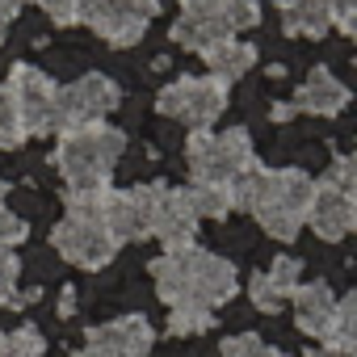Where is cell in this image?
<instances>
[{"instance_id": "obj_25", "label": "cell", "mask_w": 357, "mask_h": 357, "mask_svg": "<svg viewBox=\"0 0 357 357\" xmlns=\"http://www.w3.org/2000/svg\"><path fill=\"white\" fill-rule=\"evenodd\" d=\"M223 357H286V353L278 344H269L265 336H257V332H240V336L223 340Z\"/></svg>"}, {"instance_id": "obj_20", "label": "cell", "mask_w": 357, "mask_h": 357, "mask_svg": "<svg viewBox=\"0 0 357 357\" xmlns=\"http://www.w3.org/2000/svg\"><path fill=\"white\" fill-rule=\"evenodd\" d=\"M215 328V311L198 307V303H181V307H168V332L172 336H198Z\"/></svg>"}, {"instance_id": "obj_19", "label": "cell", "mask_w": 357, "mask_h": 357, "mask_svg": "<svg viewBox=\"0 0 357 357\" xmlns=\"http://www.w3.org/2000/svg\"><path fill=\"white\" fill-rule=\"evenodd\" d=\"M282 30L290 38H324L332 30L324 0H282Z\"/></svg>"}, {"instance_id": "obj_15", "label": "cell", "mask_w": 357, "mask_h": 357, "mask_svg": "<svg viewBox=\"0 0 357 357\" xmlns=\"http://www.w3.org/2000/svg\"><path fill=\"white\" fill-rule=\"evenodd\" d=\"M290 114H315V118H336L349 105V89L344 80H336L328 68H311V76L294 89V97L286 101Z\"/></svg>"}, {"instance_id": "obj_28", "label": "cell", "mask_w": 357, "mask_h": 357, "mask_svg": "<svg viewBox=\"0 0 357 357\" xmlns=\"http://www.w3.org/2000/svg\"><path fill=\"white\" fill-rule=\"evenodd\" d=\"M324 181H328L332 190L357 194V164H353V155H336V160H332V168L324 172Z\"/></svg>"}, {"instance_id": "obj_16", "label": "cell", "mask_w": 357, "mask_h": 357, "mask_svg": "<svg viewBox=\"0 0 357 357\" xmlns=\"http://www.w3.org/2000/svg\"><path fill=\"white\" fill-rule=\"evenodd\" d=\"M290 303H294V328L303 332V336H324V328L332 324V311H336V294H332V286L324 282V278H315V282H298V290L290 294Z\"/></svg>"}, {"instance_id": "obj_5", "label": "cell", "mask_w": 357, "mask_h": 357, "mask_svg": "<svg viewBox=\"0 0 357 357\" xmlns=\"http://www.w3.org/2000/svg\"><path fill=\"white\" fill-rule=\"evenodd\" d=\"M185 164H190V185H231L261 160L252 135L244 126H231V130H190Z\"/></svg>"}, {"instance_id": "obj_14", "label": "cell", "mask_w": 357, "mask_h": 357, "mask_svg": "<svg viewBox=\"0 0 357 357\" xmlns=\"http://www.w3.org/2000/svg\"><path fill=\"white\" fill-rule=\"evenodd\" d=\"M307 227H311L324 244L344 240V236L357 227V194H344V190H332L328 181H315L311 211H307Z\"/></svg>"}, {"instance_id": "obj_33", "label": "cell", "mask_w": 357, "mask_h": 357, "mask_svg": "<svg viewBox=\"0 0 357 357\" xmlns=\"http://www.w3.org/2000/svg\"><path fill=\"white\" fill-rule=\"evenodd\" d=\"M72 311H76V290H72V286H63V294H59V315L68 319Z\"/></svg>"}, {"instance_id": "obj_4", "label": "cell", "mask_w": 357, "mask_h": 357, "mask_svg": "<svg viewBox=\"0 0 357 357\" xmlns=\"http://www.w3.org/2000/svg\"><path fill=\"white\" fill-rule=\"evenodd\" d=\"M311 194H315V176H307L303 168H265V181H261V198L252 206V219L261 223V231L269 240L290 244L307 227Z\"/></svg>"}, {"instance_id": "obj_32", "label": "cell", "mask_w": 357, "mask_h": 357, "mask_svg": "<svg viewBox=\"0 0 357 357\" xmlns=\"http://www.w3.org/2000/svg\"><path fill=\"white\" fill-rule=\"evenodd\" d=\"M22 9H26V0H0V43L9 38V26L17 22Z\"/></svg>"}, {"instance_id": "obj_29", "label": "cell", "mask_w": 357, "mask_h": 357, "mask_svg": "<svg viewBox=\"0 0 357 357\" xmlns=\"http://www.w3.org/2000/svg\"><path fill=\"white\" fill-rule=\"evenodd\" d=\"M248 298H252V307H257V311H265V315H278V311H282V303H286V298L265 282V273H257V278L248 282Z\"/></svg>"}, {"instance_id": "obj_2", "label": "cell", "mask_w": 357, "mask_h": 357, "mask_svg": "<svg viewBox=\"0 0 357 357\" xmlns=\"http://www.w3.org/2000/svg\"><path fill=\"white\" fill-rule=\"evenodd\" d=\"M126 151V135L109 122H80V126H63L55 135V168L63 176V194H84L97 198L105 190H114V168Z\"/></svg>"}, {"instance_id": "obj_23", "label": "cell", "mask_w": 357, "mask_h": 357, "mask_svg": "<svg viewBox=\"0 0 357 357\" xmlns=\"http://www.w3.org/2000/svg\"><path fill=\"white\" fill-rule=\"evenodd\" d=\"M17 278H22V261H17V252H0V307H22V303L38 298V290L17 294Z\"/></svg>"}, {"instance_id": "obj_9", "label": "cell", "mask_w": 357, "mask_h": 357, "mask_svg": "<svg viewBox=\"0 0 357 357\" xmlns=\"http://www.w3.org/2000/svg\"><path fill=\"white\" fill-rule=\"evenodd\" d=\"M160 13V0H76V26H89L109 47H135Z\"/></svg>"}, {"instance_id": "obj_27", "label": "cell", "mask_w": 357, "mask_h": 357, "mask_svg": "<svg viewBox=\"0 0 357 357\" xmlns=\"http://www.w3.org/2000/svg\"><path fill=\"white\" fill-rule=\"evenodd\" d=\"M26 236H30V223L9 206H0V252H13L17 244H26Z\"/></svg>"}, {"instance_id": "obj_18", "label": "cell", "mask_w": 357, "mask_h": 357, "mask_svg": "<svg viewBox=\"0 0 357 357\" xmlns=\"http://www.w3.org/2000/svg\"><path fill=\"white\" fill-rule=\"evenodd\" d=\"M319 349H328L332 357H353L357 353V294L336 298V311H332V324L319 336Z\"/></svg>"}, {"instance_id": "obj_30", "label": "cell", "mask_w": 357, "mask_h": 357, "mask_svg": "<svg viewBox=\"0 0 357 357\" xmlns=\"http://www.w3.org/2000/svg\"><path fill=\"white\" fill-rule=\"evenodd\" d=\"M328 9V22L340 30V34H353V17H357V0H324Z\"/></svg>"}, {"instance_id": "obj_31", "label": "cell", "mask_w": 357, "mask_h": 357, "mask_svg": "<svg viewBox=\"0 0 357 357\" xmlns=\"http://www.w3.org/2000/svg\"><path fill=\"white\" fill-rule=\"evenodd\" d=\"M26 5H38L55 26H76V0H26Z\"/></svg>"}, {"instance_id": "obj_8", "label": "cell", "mask_w": 357, "mask_h": 357, "mask_svg": "<svg viewBox=\"0 0 357 357\" xmlns=\"http://www.w3.org/2000/svg\"><path fill=\"white\" fill-rule=\"evenodd\" d=\"M223 109H227V89L215 76H176L155 97V114L185 122L190 130H215Z\"/></svg>"}, {"instance_id": "obj_22", "label": "cell", "mask_w": 357, "mask_h": 357, "mask_svg": "<svg viewBox=\"0 0 357 357\" xmlns=\"http://www.w3.org/2000/svg\"><path fill=\"white\" fill-rule=\"evenodd\" d=\"M185 190H190V202H194L198 219H227L231 215L227 185H185Z\"/></svg>"}, {"instance_id": "obj_21", "label": "cell", "mask_w": 357, "mask_h": 357, "mask_svg": "<svg viewBox=\"0 0 357 357\" xmlns=\"http://www.w3.org/2000/svg\"><path fill=\"white\" fill-rule=\"evenodd\" d=\"M43 353H47V340L34 324L0 332V357H43Z\"/></svg>"}, {"instance_id": "obj_13", "label": "cell", "mask_w": 357, "mask_h": 357, "mask_svg": "<svg viewBox=\"0 0 357 357\" xmlns=\"http://www.w3.org/2000/svg\"><path fill=\"white\" fill-rule=\"evenodd\" d=\"M198 223L202 219H198V211L190 202V190L164 185V194L155 202V219H151V236L160 240V248L164 252H185V248H194Z\"/></svg>"}, {"instance_id": "obj_34", "label": "cell", "mask_w": 357, "mask_h": 357, "mask_svg": "<svg viewBox=\"0 0 357 357\" xmlns=\"http://www.w3.org/2000/svg\"><path fill=\"white\" fill-rule=\"evenodd\" d=\"M303 357H332V353H328V349H319V344H315V349H307V353H303Z\"/></svg>"}, {"instance_id": "obj_12", "label": "cell", "mask_w": 357, "mask_h": 357, "mask_svg": "<svg viewBox=\"0 0 357 357\" xmlns=\"http://www.w3.org/2000/svg\"><path fill=\"white\" fill-rule=\"evenodd\" d=\"M118 101H122V89L101 72H89L72 84H59V130L80 126V122H101L105 114L118 109Z\"/></svg>"}, {"instance_id": "obj_7", "label": "cell", "mask_w": 357, "mask_h": 357, "mask_svg": "<svg viewBox=\"0 0 357 357\" xmlns=\"http://www.w3.org/2000/svg\"><path fill=\"white\" fill-rule=\"evenodd\" d=\"M5 93L17 109V122L26 130V139H38V135H59V84L34 68V63H13L9 68V80H5Z\"/></svg>"}, {"instance_id": "obj_11", "label": "cell", "mask_w": 357, "mask_h": 357, "mask_svg": "<svg viewBox=\"0 0 357 357\" xmlns=\"http://www.w3.org/2000/svg\"><path fill=\"white\" fill-rule=\"evenodd\" d=\"M151 344H155V328L147 324V315L130 311V315L89 328L76 357H151Z\"/></svg>"}, {"instance_id": "obj_17", "label": "cell", "mask_w": 357, "mask_h": 357, "mask_svg": "<svg viewBox=\"0 0 357 357\" xmlns=\"http://www.w3.org/2000/svg\"><path fill=\"white\" fill-rule=\"evenodd\" d=\"M202 63H206V76H215L223 89H231L240 76H248V72L257 68V47H252V43H240V38H231V43H223V47L206 51V55H202Z\"/></svg>"}, {"instance_id": "obj_3", "label": "cell", "mask_w": 357, "mask_h": 357, "mask_svg": "<svg viewBox=\"0 0 357 357\" xmlns=\"http://www.w3.org/2000/svg\"><path fill=\"white\" fill-rule=\"evenodd\" d=\"M261 22V0H181V13L172 22V43L194 55H206L231 43L240 30Z\"/></svg>"}, {"instance_id": "obj_26", "label": "cell", "mask_w": 357, "mask_h": 357, "mask_svg": "<svg viewBox=\"0 0 357 357\" xmlns=\"http://www.w3.org/2000/svg\"><path fill=\"white\" fill-rule=\"evenodd\" d=\"M22 143H26V130H22V122H17V109H13L5 84H0V151H13V147H22Z\"/></svg>"}, {"instance_id": "obj_6", "label": "cell", "mask_w": 357, "mask_h": 357, "mask_svg": "<svg viewBox=\"0 0 357 357\" xmlns=\"http://www.w3.org/2000/svg\"><path fill=\"white\" fill-rule=\"evenodd\" d=\"M51 244L68 265L89 269V273L105 269L118 257V244L101 223V198L97 202H68L63 219L51 227Z\"/></svg>"}, {"instance_id": "obj_24", "label": "cell", "mask_w": 357, "mask_h": 357, "mask_svg": "<svg viewBox=\"0 0 357 357\" xmlns=\"http://www.w3.org/2000/svg\"><path fill=\"white\" fill-rule=\"evenodd\" d=\"M265 282H269V286H273V290H278L282 298H290V294L298 290V282H303V261H298V257H286V252H282V257H278V261L269 265Z\"/></svg>"}, {"instance_id": "obj_10", "label": "cell", "mask_w": 357, "mask_h": 357, "mask_svg": "<svg viewBox=\"0 0 357 357\" xmlns=\"http://www.w3.org/2000/svg\"><path fill=\"white\" fill-rule=\"evenodd\" d=\"M164 194V181L155 185H130V190H105L101 198V223L114 236V244H139L151 240V219H155V202Z\"/></svg>"}, {"instance_id": "obj_1", "label": "cell", "mask_w": 357, "mask_h": 357, "mask_svg": "<svg viewBox=\"0 0 357 357\" xmlns=\"http://www.w3.org/2000/svg\"><path fill=\"white\" fill-rule=\"evenodd\" d=\"M151 282L164 307H181V303H198V307H223L236 298L240 290V273L231 261H223L219 252L206 248H185V252H160L151 261Z\"/></svg>"}, {"instance_id": "obj_35", "label": "cell", "mask_w": 357, "mask_h": 357, "mask_svg": "<svg viewBox=\"0 0 357 357\" xmlns=\"http://www.w3.org/2000/svg\"><path fill=\"white\" fill-rule=\"evenodd\" d=\"M5 194H9V181H0V206H5Z\"/></svg>"}]
</instances>
